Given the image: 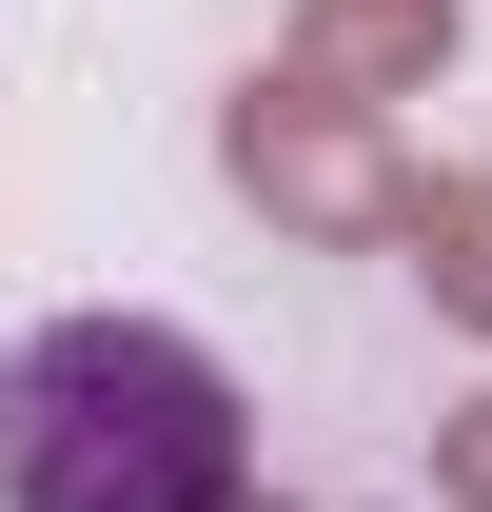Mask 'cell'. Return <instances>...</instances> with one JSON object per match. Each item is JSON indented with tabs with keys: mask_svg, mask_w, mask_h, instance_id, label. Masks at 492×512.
<instances>
[{
	"mask_svg": "<svg viewBox=\"0 0 492 512\" xmlns=\"http://www.w3.org/2000/svg\"><path fill=\"white\" fill-rule=\"evenodd\" d=\"M256 473V394L178 316H40L0 355V512H217Z\"/></svg>",
	"mask_w": 492,
	"mask_h": 512,
	"instance_id": "6da1fadb",
	"label": "cell"
},
{
	"mask_svg": "<svg viewBox=\"0 0 492 512\" xmlns=\"http://www.w3.org/2000/svg\"><path fill=\"white\" fill-rule=\"evenodd\" d=\"M217 178H237V217H276V237L374 256L394 217H414V138H394V99H355V79L256 60L237 99H217Z\"/></svg>",
	"mask_w": 492,
	"mask_h": 512,
	"instance_id": "7a4b0ae2",
	"label": "cell"
},
{
	"mask_svg": "<svg viewBox=\"0 0 492 512\" xmlns=\"http://www.w3.org/2000/svg\"><path fill=\"white\" fill-rule=\"evenodd\" d=\"M453 40H473V0H296V40H276V60L355 79V99H414Z\"/></svg>",
	"mask_w": 492,
	"mask_h": 512,
	"instance_id": "3957f363",
	"label": "cell"
},
{
	"mask_svg": "<svg viewBox=\"0 0 492 512\" xmlns=\"http://www.w3.org/2000/svg\"><path fill=\"white\" fill-rule=\"evenodd\" d=\"M394 256H414V296H433L453 335H492V158H453V178L414 158V217H394Z\"/></svg>",
	"mask_w": 492,
	"mask_h": 512,
	"instance_id": "277c9868",
	"label": "cell"
},
{
	"mask_svg": "<svg viewBox=\"0 0 492 512\" xmlns=\"http://www.w3.org/2000/svg\"><path fill=\"white\" fill-rule=\"evenodd\" d=\"M433 512H492V375L433 414Z\"/></svg>",
	"mask_w": 492,
	"mask_h": 512,
	"instance_id": "5b68a950",
	"label": "cell"
},
{
	"mask_svg": "<svg viewBox=\"0 0 492 512\" xmlns=\"http://www.w3.org/2000/svg\"><path fill=\"white\" fill-rule=\"evenodd\" d=\"M217 512H296V493H256V473H237V493H217Z\"/></svg>",
	"mask_w": 492,
	"mask_h": 512,
	"instance_id": "8992f818",
	"label": "cell"
}]
</instances>
